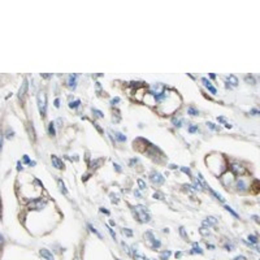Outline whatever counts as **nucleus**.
Masks as SVG:
<instances>
[{
    "label": "nucleus",
    "instance_id": "f257e3e1",
    "mask_svg": "<svg viewBox=\"0 0 260 260\" xmlns=\"http://www.w3.org/2000/svg\"><path fill=\"white\" fill-rule=\"evenodd\" d=\"M134 212H135V216L139 219L141 223H148L150 221V213L146 207L137 206V207H134Z\"/></svg>",
    "mask_w": 260,
    "mask_h": 260
},
{
    "label": "nucleus",
    "instance_id": "f03ea898",
    "mask_svg": "<svg viewBox=\"0 0 260 260\" xmlns=\"http://www.w3.org/2000/svg\"><path fill=\"white\" fill-rule=\"evenodd\" d=\"M38 108H39V113L42 116H46L47 112V95L44 91H39L38 94Z\"/></svg>",
    "mask_w": 260,
    "mask_h": 260
},
{
    "label": "nucleus",
    "instance_id": "7ed1b4c3",
    "mask_svg": "<svg viewBox=\"0 0 260 260\" xmlns=\"http://www.w3.org/2000/svg\"><path fill=\"white\" fill-rule=\"evenodd\" d=\"M150 180H151V182H152L154 185H161L163 182H164V177L160 174L159 172H152L150 174Z\"/></svg>",
    "mask_w": 260,
    "mask_h": 260
},
{
    "label": "nucleus",
    "instance_id": "20e7f679",
    "mask_svg": "<svg viewBox=\"0 0 260 260\" xmlns=\"http://www.w3.org/2000/svg\"><path fill=\"white\" fill-rule=\"evenodd\" d=\"M145 237H146V238H148V241L151 242V243H152V245H151V249H152V250L159 249L160 245H161V243H160V241L156 239V238L154 237V234L151 233V232H147V233L145 234Z\"/></svg>",
    "mask_w": 260,
    "mask_h": 260
},
{
    "label": "nucleus",
    "instance_id": "39448f33",
    "mask_svg": "<svg viewBox=\"0 0 260 260\" xmlns=\"http://www.w3.org/2000/svg\"><path fill=\"white\" fill-rule=\"evenodd\" d=\"M51 161H52V165H54L56 169H64V163L63 160L56 155H52L51 156Z\"/></svg>",
    "mask_w": 260,
    "mask_h": 260
},
{
    "label": "nucleus",
    "instance_id": "423d86ee",
    "mask_svg": "<svg viewBox=\"0 0 260 260\" xmlns=\"http://www.w3.org/2000/svg\"><path fill=\"white\" fill-rule=\"evenodd\" d=\"M46 206V202L44 200H42V199H38V200H34V202H31L29 204V207H30V210H42L43 207Z\"/></svg>",
    "mask_w": 260,
    "mask_h": 260
},
{
    "label": "nucleus",
    "instance_id": "0eeeda50",
    "mask_svg": "<svg viewBox=\"0 0 260 260\" xmlns=\"http://www.w3.org/2000/svg\"><path fill=\"white\" fill-rule=\"evenodd\" d=\"M39 254H41V256L42 258H44L46 260H55V258H54V255H52V252L50 250H47V249H42L41 251H39Z\"/></svg>",
    "mask_w": 260,
    "mask_h": 260
},
{
    "label": "nucleus",
    "instance_id": "6e6552de",
    "mask_svg": "<svg viewBox=\"0 0 260 260\" xmlns=\"http://www.w3.org/2000/svg\"><path fill=\"white\" fill-rule=\"evenodd\" d=\"M26 91H28V80H24V82L21 83V87L18 90V98L20 99H22L25 96Z\"/></svg>",
    "mask_w": 260,
    "mask_h": 260
},
{
    "label": "nucleus",
    "instance_id": "1a4fd4ad",
    "mask_svg": "<svg viewBox=\"0 0 260 260\" xmlns=\"http://www.w3.org/2000/svg\"><path fill=\"white\" fill-rule=\"evenodd\" d=\"M217 224V220H216L213 216H208L206 220H203V226H212V225H216Z\"/></svg>",
    "mask_w": 260,
    "mask_h": 260
},
{
    "label": "nucleus",
    "instance_id": "9d476101",
    "mask_svg": "<svg viewBox=\"0 0 260 260\" xmlns=\"http://www.w3.org/2000/svg\"><path fill=\"white\" fill-rule=\"evenodd\" d=\"M77 74H70L69 76V78H68V86L70 89H73L74 90L76 89V86H77Z\"/></svg>",
    "mask_w": 260,
    "mask_h": 260
},
{
    "label": "nucleus",
    "instance_id": "9b49d317",
    "mask_svg": "<svg viewBox=\"0 0 260 260\" xmlns=\"http://www.w3.org/2000/svg\"><path fill=\"white\" fill-rule=\"evenodd\" d=\"M202 82H203V83H204V86H206V87L211 91V94H216V89H215L213 86L211 85V82L208 81L207 78H202Z\"/></svg>",
    "mask_w": 260,
    "mask_h": 260
},
{
    "label": "nucleus",
    "instance_id": "f8f14e48",
    "mask_svg": "<svg viewBox=\"0 0 260 260\" xmlns=\"http://www.w3.org/2000/svg\"><path fill=\"white\" fill-rule=\"evenodd\" d=\"M57 185H59V190L61 191L64 195H68V190H67V187H65V184L63 182V180H57Z\"/></svg>",
    "mask_w": 260,
    "mask_h": 260
},
{
    "label": "nucleus",
    "instance_id": "ddd939ff",
    "mask_svg": "<svg viewBox=\"0 0 260 260\" xmlns=\"http://www.w3.org/2000/svg\"><path fill=\"white\" fill-rule=\"evenodd\" d=\"M190 252H191V254H200V255H202V254H203V250H202L197 243H194V245H193V249H191V251H190Z\"/></svg>",
    "mask_w": 260,
    "mask_h": 260
},
{
    "label": "nucleus",
    "instance_id": "4468645a",
    "mask_svg": "<svg viewBox=\"0 0 260 260\" xmlns=\"http://www.w3.org/2000/svg\"><path fill=\"white\" fill-rule=\"evenodd\" d=\"M187 113H189V115H191V116H198V115H199V111H198L195 107H189Z\"/></svg>",
    "mask_w": 260,
    "mask_h": 260
},
{
    "label": "nucleus",
    "instance_id": "2eb2a0df",
    "mask_svg": "<svg viewBox=\"0 0 260 260\" xmlns=\"http://www.w3.org/2000/svg\"><path fill=\"white\" fill-rule=\"evenodd\" d=\"M48 133H50V135H55V134H56L55 124L54 122H50V125H48Z\"/></svg>",
    "mask_w": 260,
    "mask_h": 260
},
{
    "label": "nucleus",
    "instance_id": "dca6fc26",
    "mask_svg": "<svg viewBox=\"0 0 260 260\" xmlns=\"http://www.w3.org/2000/svg\"><path fill=\"white\" fill-rule=\"evenodd\" d=\"M228 81H230L233 86H237V83H238V80H237V77H236V76H233V74H230V76L228 77Z\"/></svg>",
    "mask_w": 260,
    "mask_h": 260
},
{
    "label": "nucleus",
    "instance_id": "f3484780",
    "mask_svg": "<svg viewBox=\"0 0 260 260\" xmlns=\"http://www.w3.org/2000/svg\"><path fill=\"white\" fill-rule=\"evenodd\" d=\"M115 135H116V138H117V139H119L120 142H125V141H126V137H125L122 133H116Z\"/></svg>",
    "mask_w": 260,
    "mask_h": 260
},
{
    "label": "nucleus",
    "instance_id": "a211bd4d",
    "mask_svg": "<svg viewBox=\"0 0 260 260\" xmlns=\"http://www.w3.org/2000/svg\"><path fill=\"white\" fill-rule=\"evenodd\" d=\"M171 251H164V252L161 254V256H160V260H167L169 256H171Z\"/></svg>",
    "mask_w": 260,
    "mask_h": 260
},
{
    "label": "nucleus",
    "instance_id": "6ab92c4d",
    "mask_svg": "<svg viewBox=\"0 0 260 260\" xmlns=\"http://www.w3.org/2000/svg\"><path fill=\"white\" fill-rule=\"evenodd\" d=\"M208 190H211V193H212V194H213V195H215V197H216V199H219V200H220V202H224V198H223V197H221V195H220V194H217V193H216V191H215V190H212L211 187H210V189H208Z\"/></svg>",
    "mask_w": 260,
    "mask_h": 260
},
{
    "label": "nucleus",
    "instance_id": "aec40b11",
    "mask_svg": "<svg viewBox=\"0 0 260 260\" xmlns=\"http://www.w3.org/2000/svg\"><path fill=\"white\" fill-rule=\"evenodd\" d=\"M154 198H155V199H159V200H163V199H164V194L160 193V191H156V193L154 194Z\"/></svg>",
    "mask_w": 260,
    "mask_h": 260
},
{
    "label": "nucleus",
    "instance_id": "412c9836",
    "mask_svg": "<svg viewBox=\"0 0 260 260\" xmlns=\"http://www.w3.org/2000/svg\"><path fill=\"white\" fill-rule=\"evenodd\" d=\"M80 104H81V100H78V99H77V100L69 103V107H70V108H77Z\"/></svg>",
    "mask_w": 260,
    "mask_h": 260
},
{
    "label": "nucleus",
    "instance_id": "4be33fe9",
    "mask_svg": "<svg viewBox=\"0 0 260 260\" xmlns=\"http://www.w3.org/2000/svg\"><path fill=\"white\" fill-rule=\"evenodd\" d=\"M247 239H250L249 243H258V237L256 236H249Z\"/></svg>",
    "mask_w": 260,
    "mask_h": 260
},
{
    "label": "nucleus",
    "instance_id": "5701e85b",
    "mask_svg": "<svg viewBox=\"0 0 260 260\" xmlns=\"http://www.w3.org/2000/svg\"><path fill=\"white\" fill-rule=\"evenodd\" d=\"M225 210H226L228 212H230V213L234 216V217H237V219H238V215H237V212H234V211L232 210V207H229V206H225Z\"/></svg>",
    "mask_w": 260,
    "mask_h": 260
},
{
    "label": "nucleus",
    "instance_id": "b1692460",
    "mask_svg": "<svg viewBox=\"0 0 260 260\" xmlns=\"http://www.w3.org/2000/svg\"><path fill=\"white\" fill-rule=\"evenodd\" d=\"M89 228H90V230H91V232H93L94 234H96V236H98L99 238H102V236H100V233H99V232L96 230V229H95V228L93 226V225H90V224H89Z\"/></svg>",
    "mask_w": 260,
    "mask_h": 260
},
{
    "label": "nucleus",
    "instance_id": "393cba45",
    "mask_svg": "<svg viewBox=\"0 0 260 260\" xmlns=\"http://www.w3.org/2000/svg\"><path fill=\"white\" fill-rule=\"evenodd\" d=\"M180 233H181V236L184 237V239H186V241H187V234H186V232H185V228H184V226H181V228H180Z\"/></svg>",
    "mask_w": 260,
    "mask_h": 260
},
{
    "label": "nucleus",
    "instance_id": "a878e982",
    "mask_svg": "<svg viewBox=\"0 0 260 260\" xmlns=\"http://www.w3.org/2000/svg\"><path fill=\"white\" fill-rule=\"evenodd\" d=\"M93 113H95V116H98V117H103V112L96 109V108H93Z\"/></svg>",
    "mask_w": 260,
    "mask_h": 260
},
{
    "label": "nucleus",
    "instance_id": "bb28decb",
    "mask_svg": "<svg viewBox=\"0 0 260 260\" xmlns=\"http://www.w3.org/2000/svg\"><path fill=\"white\" fill-rule=\"evenodd\" d=\"M138 185H139V189H141V190H145V189H146V184H145V181L141 180V178L138 180Z\"/></svg>",
    "mask_w": 260,
    "mask_h": 260
},
{
    "label": "nucleus",
    "instance_id": "cd10ccee",
    "mask_svg": "<svg viewBox=\"0 0 260 260\" xmlns=\"http://www.w3.org/2000/svg\"><path fill=\"white\" fill-rule=\"evenodd\" d=\"M237 186H238V189H239V190H243L246 185H245V182H243V181H242V180H239V181L237 182Z\"/></svg>",
    "mask_w": 260,
    "mask_h": 260
},
{
    "label": "nucleus",
    "instance_id": "c85d7f7f",
    "mask_svg": "<svg viewBox=\"0 0 260 260\" xmlns=\"http://www.w3.org/2000/svg\"><path fill=\"white\" fill-rule=\"evenodd\" d=\"M245 80H246L247 82H251V83H255V78H254L252 76H246Z\"/></svg>",
    "mask_w": 260,
    "mask_h": 260
},
{
    "label": "nucleus",
    "instance_id": "c756f323",
    "mask_svg": "<svg viewBox=\"0 0 260 260\" xmlns=\"http://www.w3.org/2000/svg\"><path fill=\"white\" fill-rule=\"evenodd\" d=\"M181 171H182V172H185V173H187V174H189L190 177H191V178H194V177L191 176V172H190V169H189V168H185V167H182V168H181Z\"/></svg>",
    "mask_w": 260,
    "mask_h": 260
},
{
    "label": "nucleus",
    "instance_id": "7c9ffc66",
    "mask_svg": "<svg viewBox=\"0 0 260 260\" xmlns=\"http://www.w3.org/2000/svg\"><path fill=\"white\" fill-rule=\"evenodd\" d=\"M200 234H203V236H207V234H208V229H207L206 226H202V229H200Z\"/></svg>",
    "mask_w": 260,
    "mask_h": 260
},
{
    "label": "nucleus",
    "instance_id": "2f4dec72",
    "mask_svg": "<svg viewBox=\"0 0 260 260\" xmlns=\"http://www.w3.org/2000/svg\"><path fill=\"white\" fill-rule=\"evenodd\" d=\"M108 228V226H107ZM108 232H109V234L112 236V238H113V239H116V233L113 232V229H111V228H108Z\"/></svg>",
    "mask_w": 260,
    "mask_h": 260
},
{
    "label": "nucleus",
    "instance_id": "473e14b6",
    "mask_svg": "<svg viewBox=\"0 0 260 260\" xmlns=\"http://www.w3.org/2000/svg\"><path fill=\"white\" fill-rule=\"evenodd\" d=\"M207 125H208V126H210L211 129H213V130H219V129H220L219 126H216V125H215V124H212V122H208Z\"/></svg>",
    "mask_w": 260,
    "mask_h": 260
},
{
    "label": "nucleus",
    "instance_id": "72a5a7b5",
    "mask_svg": "<svg viewBox=\"0 0 260 260\" xmlns=\"http://www.w3.org/2000/svg\"><path fill=\"white\" fill-rule=\"evenodd\" d=\"M197 130H198V126H190L189 128V132L190 133H194V132H197Z\"/></svg>",
    "mask_w": 260,
    "mask_h": 260
},
{
    "label": "nucleus",
    "instance_id": "f704fd0d",
    "mask_svg": "<svg viewBox=\"0 0 260 260\" xmlns=\"http://www.w3.org/2000/svg\"><path fill=\"white\" fill-rule=\"evenodd\" d=\"M24 161H25V163H29V164L31 163V161H30V159H29V156H28V155H24Z\"/></svg>",
    "mask_w": 260,
    "mask_h": 260
},
{
    "label": "nucleus",
    "instance_id": "c9c22d12",
    "mask_svg": "<svg viewBox=\"0 0 260 260\" xmlns=\"http://www.w3.org/2000/svg\"><path fill=\"white\" fill-rule=\"evenodd\" d=\"M233 260H247L245 256H237V258H234Z\"/></svg>",
    "mask_w": 260,
    "mask_h": 260
},
{
    "label": "nucleus",
    "instance_id": "e433bc0d",
    "mask_svg": "<svg viewBox=\"0 0 260 260\" xmlns=\"http://www.w3.org/2000/svg\"><path fill=\"white\" fill-rule=\"evenodd\" d=\"M113 167L116 168V171H117V172H121V168H120L119 164H113Z\"/></svg>",
    "mask_w": 260,
    "mask_h": 260
},
{
    "label": "nucleus",
    "instance_id": "4c0bfd02",
    "mask_svg": "<svg viewBox=\"0 0 260 260\" xmlns=\"http://www.w3.org/2000/svg\"><path fill=\"white\" fill-rule=\"evenodd\" d=\"M124 233H126L128 236H132V234H133L132 230H129V229H124Z\"/></svg>",
    "mask_w": 260,
    "mask_h": 260
},
{
    "label": "nucleus",
    "instance_id": "58836bf2",
    "mask_svg": "<svg viewBox=\"0 0 260 260\" xmlns=\"http://www.w3.org/2000/svg\"><path fill=\"white\" fill-rule=\"evenodd\" d=\"M2 145H3V134L0 133V150H2Z\"/></svg>",
    "mask_w": 260,
    "mask_h": 260
},
{
    "label": "nucleus",
    "instance_id": "ea45409f",
    "mask_svg": "<svg viewBox=\"0 0 260 260\" xmlns=\"http://www.w3.org/2000/svg\"><path fill=\"white\" fill-rule=\"evenodd\" d=\"M119 102H120V98H115V99H112V103H113V104H115V103H119Z\"/></svg>",
    "mask_w": 260,
    "mask_h": 260
},
{
    "label": "nucleus",
    "instance_id": "a19ab883",
    "mask_svg": "<svg viewBox=\"0 0 260 260\" xmlns=\"http://www.w3.org/2000/svg\"><path fill=\"white\" fill-rule=\"evenodd\" d=\"M4 243V237L2 236V234H0V246H2Z\"/></svg>",
    "mask_w": 260,
    "mask_h": 260
},
{
    "label": "nucleus",
    "instance_id": "79ce46f5",
    "mask_svg": "<svg viewBox=\"0 0 260 260\" xmlns=\"http://www.w3.org/2000/svg\"><path fill=\"white\" fill-rule=\"evenodd\" d=\"M59 103H60V100H59V99H56V100H55V107H59L60 106Z\"/></svg>",
    "mask_w": 260,
    "mask_h": 260
},
{
    "label": "nucleus",
    "instance_id": "37998d69",
    "mask_svg": "<svg viewBox=\"0 0 260 260\" xmlns=\"http://www.w3.org/2000/svg\"><path fill=\"white\" fill-rule=\"evenodd\" d=\"M138 161V159H132L130 160V164H134V163H137Z\"/></svg>",
    "mask_w": 260,
    "mask_h": 260
},
{
    "label": "nucleus",
    "instance_id": "c03bdc74",
    "mask_svg": "<svg viewBox=\"0 0 260 260\" xmlns=\"http://www.w3.org/2000/svg\"><path fill=\"white\" fill-rule=\"evenodd\" d=\"M100 211H102V212H104V213H107V215H108V213H109V212H108L107 210H104V208H100Z\"/></svg>",
    "mask_w": 260,
    "mask_h": 260
},
{
    "label": "nucleus",
    "instance_id": "a18cd8bd",
    "mask_svg": "<svg viewBox=\"0 0 260 260\" xmlns=\"http://www.w3.org/2000/svg\"><path fill=\"white\" fill-rule=\"evenodd\" d=\"M42 77H44V78H48V77H51V74H42Z\"/></svg>",
    "mask_w": 260,
    "mask_h": 260
},
{
    "label": "nucleus",
    "instance_id": "49530a36",
    "mask_svg": "<svg viewBox=\"0 0 260 260\" xmlns=\"http://www.w3.org/2000/svg\"><path fill=\"white\" fill-rule=\"evenodd\" d=\"M116 260H120V259H116Z\"/></svg>",
    "mask_w": 260,
    "mask_h": 260
}]
</instances>
